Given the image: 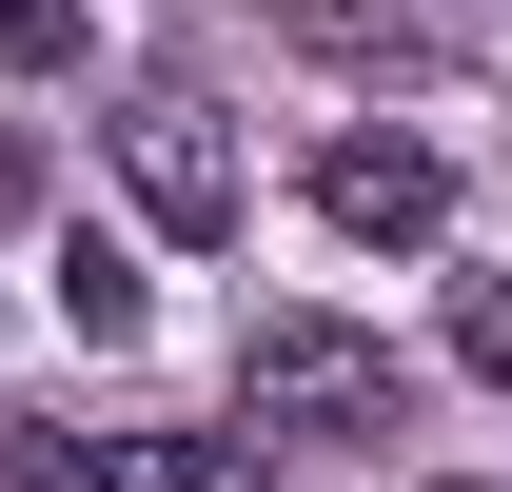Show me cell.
<instances>
[{"instance_id": "cell-1", "label": "cell", "mask_w": 512, "mask_h": 492, "mask_svg": "<svg viewBox=\"0 0 512 492\" xmlns=\"http://www.w3.org/2000/svg\"><path fill=\"white\" fill-rule=\"evenodd\" d=\"M237 414L256 433H394L414 374H394V335H355V315H256L237 335Z\"/></svg>"}, {"instance_id": "cell-2", "label": "cell", "mask_w": 512, "mask_h": 492, "mask_svg": "<svg viewBox=\"0 0 512 492\" xmlns=\"http://www.w3.org/2000/svg\"><path fill=\"white\" fill-rule=\"evenodd\" d=\"M119 178H138V217H158V237H237V138H217V99H178V79H158V99H119Z\"/></svg>"}, {"instance_id": "cell-3", "label": "cell", "mask_w": 512, "mask_h": 492, "mask_svg": "<svg viewBox=\"0 0 512 492\" xmlns=\"http://www.w3.org/2000/svg\"><path fill=\"white\" fill-rule=\"evenodd\" d=\"M316 217L355 256H414V237H453V158H434V138H335V158H316Z\"/></svg>"}, {"instance_id": "cell-4", "label": "cell", "mask_w": 512, "mask_h": 492, "mask_svg": "<svg viewBox=\"0 0 512 492\" xmlns=\"http://www.w3.org/2000/svg\"><path fill=\"white\" fill-rule=\"evenodd\" d=\"M296 60H335V79H414L434 40H414V0H296Z\"/></svg>"}, {"instance_id": "cell-5", "label": "cell", "mask_w": 512, "mask_h": 492, "mask_svg": "<svg viewBox=\"0 0 512 492\" xmlns=\"http://www.w3.org/2000/svg\"><path fill=\"white\" fill-rule=\"evenodd\" d=\"M0 492H138V433H0Z\"/></svg>"}, {"instance_id": "cell-6", "label": "cell", "mask_w": 512, "mask_h": 492, "mask_svg": "<svg viewBox=\"0 0 512 492\" xmlns=\"http://www.w3.org/2000/svg\"><path fill=\"white\" fill-rule=\"evenodd\" d=\"M60 315L99 335V355H119V335H138L158 296H138V256H119V237H60Z\"/></svg>"}, {"instance_id": "cell-7", "label": "cell", "mask_w": 512, "mask_h": 492, "mask_svg": "<svg viewBox=\"0 0 512 492\" xmlns=\"http://www.w3.org/2000/svg\"><path fill=\"white\" fill-rule=\"evenodd\" d=\"M138 492H276L237 433H138Z\"/></svg>"}, {"instance_id": "cell-8", "label": "cell", "mask_w": 512, "mask_h": 492, "mask_svg": "<svg viewBox=\"0 0 512 492\" xmlns=\"http://www.w3.org/2000/svg\"><path fill=\"white\" fill-rule=\"evenodd\" d=\"M453 355H473V374L512 394V276H453Z\"/></svg>"}, {"instance_id": "cell-9", "label": "cell", "mask_w": 512, "mask_h": 492, "mask_svg": "<svg viewBox=\"0 0 512 492\" xmlns=\"http://www.w3.org/2000/svg\"><path fill=\"white\" fill-rule=\"evenodd\" d=\"M0 60H20V79H60V60H79V0H0Z\"/></svg>"}]
</instances>
